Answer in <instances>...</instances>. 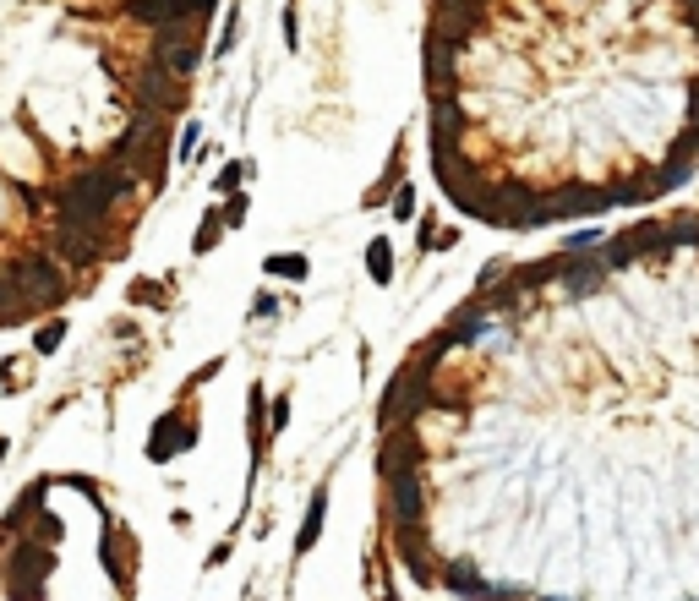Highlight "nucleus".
I'll return each mask as SVG.
<instances>
[{"label":"nucleus","mask_w":699,"mask_h":601,"mask_svg":"<svg viewBox=\"0 0 699 601\" xmlns=\"http://www.w3.org/2000/svg\"><path fill=\"white\" fill-rule=\"evenodd\" d=\"M263 268H268V274H279V279H306V268H311V263L301 258V251H279V258H268Z\"/></svg>","instance_id":"obj_3"},{"label":"nucleus","mask_w":699,"mask_h":601,"mask_svg":"<svg viewBox=\"0 0 699 601\" xmlns=\"http://www.w3.org/2000/svg\"><path fill=\"white\" fill-rule=\"evenodd\" d=\"M410 213H416V192L399 186V192H394V219H410Z\"/></svg>","instance_id":"obj_8"},{"label":"nucleus","mask_w":699,"mask_h":601,"mask_svg":"<svg viewBox=\"0 0 699 601\" xmlns=\"http://www.w3.org/2000/svg\"><path fill=\"white\" fill-rule=\"evenodd\" d=\"M366 268H372L377 284H388V279H394V241H388V235H372V246H366Z\"/></svg>","instance_id":"obj_2"},{"label":"nucleus","mask_w":699,"mask_h":601,"mask_svg":"<svg viewBox=\"0 0 699 601\" xmlns=\"http://www.w3.org/2000/svg\"><path fill=\"white\" fill-rule=\"evenodd\" d=\"M219 230H225V213H219V208H208V213H203V230H197V241H192V251H213Z\"/></svg>","instance_id":"obj_4"},{"label":"nucleus","mask_w":699,"mask_h":601,"mask_svg":"<svg viewBox=\"0 0 699 601\" xmlns=\"http://www.w3.org/2000/svg\"><path fill=\"white\" fill-rule=\"evenodd\" d=\"M416 585L465 601H699V219L492 263L383 394Z\"/></svg>","instance_id":"obj_1"},{"label":"nucleus","mask_w":699,"mask_h":601,"mask_svg":"<svg viewBox=\"0 0 699 601\" xmlns=\"http://www.w3.org/2000/svg\"><path fill=\"white\" fill-rule=\"evenodd\" d=\"M323 509H328V497L317 492V497H311V514H306V530H301V552L317 542V525H323Z\"/></svg>","instance_id":"obj_6"},{"label":"nucleus","mask_w":699,"mask_h":601,"mask_svg":"<svg viewBox=\"0 0 699 601\" xmlns=\"http://www.w3.org/2000/svg\"><path fill=\"white\" fill-rule=\"evenodd\" d=\"M60 339H66V323H44L39 334H34V356H50V351H60Z\"/></svg>","instance_id":"obj_5"},{"label":"nucleus","mask_w":699,"mask_h":601,"mask_svg":"<svg viewBox=\"0 0 699 601\" xmlns=\"http://www.w3.org/2000/svg\"><path fill=\"white\" fill-rule=\"evenodd\" d=\"M241 175H246V165H241V159H235V165H225V170H219V181H213V192H225V197H230L235 186H241Z\"/></svg>","instance_id":"obj_7"}]
</instances>
